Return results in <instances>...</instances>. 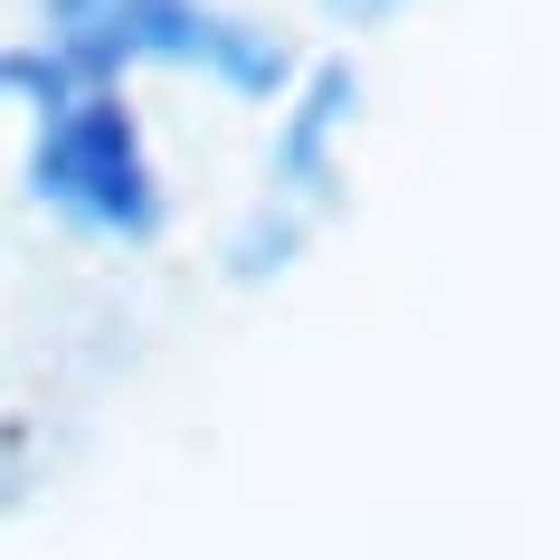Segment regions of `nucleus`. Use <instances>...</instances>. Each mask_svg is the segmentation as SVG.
<instances>
[{
  "label": "nucleus",
  "instance_id": "nucleus-1",
  "mask_svg": "<svg viewBox=\"0 0 560 560\" xmlns=\"http://www.w3.org/2000/svg\"><path fill=\"white\" fill-rule=\"evenodd\" d=\"M0 86L30 95V115H38L30 190L58 219H77L95 237H152L162 229V180L143 162V124H133V105L105 77H77L48 48H20V58H0Z\"/></svg>",
  "mask_w": 560,
  "mask_h": 560
},
{
  "label": "nucleus",
  "instance_id": "nucleus-2",
  "mask_svg": "<svg viewBox=\"0 0 560 560\" xmlns=\"http://www.w3.org/2000/svg\"><path fill=\"white\" fill-rule=\"evenodd\" d=\"M38 48L67 58L77 77H105V86L133 58L209 67V77H229L247 95L285 86V48L257 38V30H237V20H219V10H200V0H48V38Z\"/></svg>",
  "mask_w": 560,
  "mask_h": 560
},
{
  "label": "nucleus",
  "instance_id": "nucleus-3",
  "mask_svg": "<svg viewBox=\"0 0 560 560\" xmlns=\"http://www.w3.org/2000/svg\"><path fill=\"white\" fill-rule=\"evenodd\" d=\"M332 10H352V20H381V10H399V0H332Z\"/></svg>",
  "mask_w": 560,
  "mask_h": 560
}]
</instances>
